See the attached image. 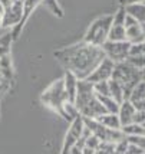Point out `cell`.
Listing matches in <instances>:
<instances>
[{
    "instance_id": "cell-3",
    "label": "cell",
    "mask_w": 145,
    "mask_h": 154,
    "mask_svg": "<svg viewBox=\"0 0 145 154\" xmlns=\"http://www.w3.org/2000/svg\"><path fill=\"white\" fill-rule=\"evenodd\" d=\"M111 79H115L121 84L122 91H124V100H128L134 87L139 81H142V75H141V69L131 65L128 60H122V62L115 63Z\"/></svg>"
},
{
    "instance_id": "cell-13",
    "label": "cell",
    "mask_w": 145,
    "mask_h": 154,
    "mask_svg": "<svg viewBox=\"0 0 145 154\" xmlns=\"http://www.w3.org/2000/svg\"><path fill=\"white\" fill-rule=\"evenodd\" d=\"M76 85H78V78L71 72L65 69V75H63V87H65L68 100L71 102H75V97H76Z\"/></svg>"
},
{
    "instance_id": "cell-5",
    "label": "cell",
    "mask_w": 145,
    "mask_h": 154,
    "mask_svg": "<svg viewBox=\"0 0 145 154\" xmlns=\"http://www.w3.org/2000/svg\"><path fill=\"white\" fill-rule=\"evenodd\" d=\"M111 25H112V14H105V16L95 19L88 27L83 40L88 43L96 45V46H102L108 40Z\"/></svg>"
},
{
    "instance_id": "cell-14",
    "label": "cell",
    "mask_w": 145,
    "mask_h": 154,
    "mask_svg": "<svg viewBox=\"0 0 145 154\" xmlns=\"http://www.w3.org/2000/svg\"><path fill=\"white\" fill-rule=\"evenodd\" d=\"M125 12L131 14L134 19H137L142 25L145 22V3H131V5H125L124 6Z\"/></svg>"
},
{
    "instance_id": "cell-7",
    "label": "cell",
    "mask_w": 145,
    "mask_h": 154,
    "mask_svg": "<svg viewBox=\"0 0 145 154\" xmlns=\"http://www.w3.org/2000/svg\"><path fill=\"white\" fill-rule=\"evenodd\" d=\"M85 128V122H83V117L80 114H78L72 121H71V127L68 128L65 135V141L62 146V153L66 154L71 151V148L75 146V143L78 141V138L80 137L82 131Z\"/></svg>"
},
{
    "instance_id": "cell-10",
    "label": "cell",
    "mask_w": 145,
    "mask_h": 154,
    "mask_svg": "<svg viewBox=\"0 0 145 154\" xmlns=\"http://www.w3.org/2000/svg\"><path fill=\"white\" fill-rule=\"evenodd\" d=\"M22 14H23V2L22 0H14L10 6L5 9L2 27H6V29L13 27L14 25H17L20 22Z\"/></svg>"
},
{
    "instance_id": "cell-12",
    "label": "cell",
    "mask_w": 145,
    "mask_h": 154,
    "mask_svg": "<svg viewBox=\"0 0 145 154\" xmlns=\"http://www.w3.org/2000/svg\"><path fill=\"white\" fill-rule=\"evenodd\" d=\"M135 111H137V109H135V107L132 105V102L129 100H124L119 104L118 117H119V121H121V127L132 122V118H134Z\"/></svg>"
},
{
    "instance_id": "cell-25",
    "label": "cell",
    "mask_w": 145,
    "mask_h": 154,
    "mask_svg": "<svg viewBox=\"0 0 145 154\" xmlns=\"http://www.w3.org/2000/svg\"><path fill=\"white\" fill-rule=\"evenodd\" d=\"M121 6H125V5H131V3H144L145 0H118Z\"/></svg>"
},
{
    "instance_id": "cell-11",
    "label": "cell",
    "mask_w": 145,
    "mask_h": 154,
    "mask_svg": "<svg viewBox=\"0 0 145 154\" xmlns=\"http://www.w3.org/2000/svg\"><path fill=\"white\" fill-rule=\"evenodd\" d=\"M22 2H23V14H22V19H20V22L17 25H14L13 29H12V32H10L13 40L19 39L20 33H22L23 27L26 25V22L29 20V17H30V14H32L33 10L42 3V0H22Z\"/></svg>"
},
{
    "instance_id": "cell-28",
    "label": "cell",
    "mask_w": 145,
    "mask_h": 154,
    "mask_svg": "<svg viewBox=\"0 0 145 154\" xmlns=\"http://www.w3.org/2000/svg\"><path fill=\"white\" fill-rule=\"evenodd\" d=\"M142 127H144V128H145V122H142Z\"/></svg>"
},
{
    "instance_id": "cell-19",
    "label": "cell",
    "mask_w": 145,
    "mask_h": 154,
    "mask_svg": "<svg viewBox=\"0 0 145 154\" xmlns=\"http://www.w3.org/2000/svg\"><path fill=\"white\" fill-rule=\"evenodd\" d=\"M99 143H101V140H99L98 137L95 134H91L88 137V140H86V144H85V147H83V150H82V153H96Z\"/></svg>"
},
{
    "instance_id": "cell-21",
    "label": "cell",
    "mask_w": 145,
    "mask_h": 154,
    "mask_svg": "<svg viewBox=\"0 0 145 154\" xmlns=\"http://www.w3.org/2000/svg\"><path fill=\"white\" fill-rule=\"evenodd\" d=\"M141 55H145V39L138 43H131L128 56H141Z\"/></svg>"
},
{
    "instance_id": "cell-23",
    "label": "cell",
    "mask_w": 145,
    "mask_h": 154,
    "mask_svg": "<svg viewBox=\"0 0 145 154\" xmlns=\"http://www.w3.org/2000/svg\"><path fill=\"white\" fill-rule=\"evenodd\" d=\"M126 140L145 150V135H126Z\"/></svg>"
},
{
    "instance_id": "cell-16",
    "label": "cell",
    "mask_w": 145,
    "mask_h": 154,
    "mask_svg": "<svg viewBox=\"0 0 145 154\" xmlns=\"http://www.w3.org/2000/svg\"><path fill=\"white\" fill-rule=\"evenodd\" d=\"M108 40H113V42L126 40L125 39V26H124V23H113L112 22L111 29H109V33H108Z\"/></svg>"
},
{
    "instance_id": "cell-31",
    "label": "cell",
    "mask_w": 145,
    "mask_h": 154,
    "mask_svg": "<svg viewBox=\"0 0 145 154\" xmlns=\"http://www.w3.org/2000/svg\"><path fill=\"white\" fill-rule=\"evenodd\" d=\"M144 32H145V30H144Z\"/></svg>"
},
{
    "instance_id": "cell-9",
    "label": "cell",
    "mask_w": 145,
    "mask_h": 154,
    "mask_svg": "<svg viewBox=\"0 0 145 154\" xmlns=\"http://www.w3.org/2000/svg\"><path fill=\"white\" fill-rule=\"evenodd\" d=\"M113 66H115V62L112 59H109L108 56H105L104 59L101 60V63L88 75V78H85V79L92 82V84L101 82V81H108L111 78V75H112Z\"/></svg>"
},
{
    "instance_id": "cell-1",
    "label": "cell",
    "mask_w": 145,
    "mask_h": 154,
    "mask_svg": "<svg viewBox=\"0 0 145 154\" xmlns=\"http://www.w3.org/2000/svg\"><path fill=\"white\" fill-rule=\"evenodd\" d=\"M56 60L62 66L71 71L78 79H85L88 75L92 72L95 68L101 63V60L106 55L101 46L88 43V42H79L72 46L63 48L53 52Z\"/></svg>"
},
{
    "instance_id": "cell-15",
    "label": "cell",
    "mask_w": 145,
    "mask_h": 154,
    "mask_svg": "<svg viewBox=\"0 0 145 154\" xmlns=\"http://www.w3.org/2000/svg\"><path fill=\"white\" fill-rule=\"evenodd\" d=\"M95 120L101 122L102 125L109 128H121V121H119L118 114H113V112H105V114H101L99 117H96Z\"/></svg>"
},
{
    "instance_id": "cell-8",
    "label": "cell",
    "mask_w": 145,
    "mask_h": 154,
    "mask_svg": "<svg viewBox=\"0 0 145 154\" xmlns=\"http://www.w3.org/2000/svg\"><path fill=\"white\" fill-rule=\"evenodd\" d=\"M124 26H125V39L131 43H138L145 39V32L142 25L137 19H134L131 14L126 13L125 20H124Z\"/></svg>"
},
{
    "instance_id": "cell-26",
    "label": "cell",
    "mask_w": 145,
    "mask_h": 154,
    "mask_svg": "<svg viewBox=\"0 0 145 154\" xmlns=\"http://www.w3.org/2000/svg\"><path fill=\"white\" fill-rule=\"evenodd\" d=\"M3 14H5V6L0 3V29H3L2 27V20H3Z\"/></svg>"
},
{
    "instance_id": "cell-30",
    "label": "cell",
    "mask_w": 145,
    "mask_h": 154,
    "mask_svg": "<svg viewBox=\"0 0 145 154\" xmlns=\"http://www.w3.org/2000/svg\"><path fill=\"white\" fill-rule=\"evenodd\" d=\"M13 2H14V0H13Z\"/></svg>"
},
{
    "instance_id": "cell-2",
    "label": "cell",
    "mask_w": 145,
    "mask_h": 154,
    "mask_svg": "<svg viewBox=\"0 0 145 154\" xmlns=\"http://www.w3.org/2000/svg\"><path fill=\"white\" fill-rule=\"evenodd\" d=\"M73 104L78 109V112L86 118H96L101 114L108 112L95 94L93 84L86 79H78L76 97H75Z\"/></svg>"
},
{
    "instance_id": "cell-24",
    "label": "cell",
    "mask_w": 145,
    "mask_h": 154,
    "mask_svg": "<svg viewBox=\"0 0 145 154\" xmlns=\"http://www.w3.org/2000/svg\"><path fill=\"white\" fill-rule=\"evenodd\" d=\"M125 153L126 154H142V153H145V150L144 148H141V147H138L137 144H134V143H129V141H128V147H126Z\"/></svg>"
},
{
    "instance_id": "cell-4",
    "label": "cell",
    "mask_w": 145,
    "mask_h": 154,
    "mask_svg": "<svg viewBox=\"0 0 145 154\" xmlns=\"http://www.w3.org/2000/svg\"><path fill=\"white\" fill-rule=\"evenodd\" d=\"M40 101L43 102V105H46L47 108H50L52 111H55L58 115H60L65 120V111H63V105H65L68 100L65 87H63V78L53 81L52 84L42 92L40 95Z\"/></svg>"
},
{
    "instance_id": "cell-29",
    "label": "cell",
    "mask_w": 145,
    "mask_h": 154,
    "mask_svg": "<svg viewBox=\"0 0 145 154\" xmlns=\"http://www.w3.org/2000/svg\"><path fill=\"white\" fill-rule=\"evenodd\" d=\"M0 100H2V98H0Z\"/></svg>"
},
{
    "instance_id": "cell-17",
    "label": "cell",
    "mask_w": 145,
    "mask_h": 154,
    "mask_svg": "<svg viewBox=\"0 0 145 154\" xmlns=\"http://www.w3.org/2000/svg\"><path fill=\"white\" fill-rule=\"evenodd\" d=\"M108 85H109V94H111V97H112L118 104H121V102L124 101V91H122L121 84L116 82L115 79H111V78H109V79H108Z\"/></svg>"
},
{
    "instance_id": "cell-22",
    "label": "cell",
    "mask_w": 145,
    "mask_h": 154,
    "mask_svg": "<svg viewBox=\"0 0 145 154\" xmlns=\"http://www.w3.org/2000/svg\"><path fill=\"white\" fill-rule=\"evenodd\" d=\"M115 146L116 143H112V141H101L96 153H115Z\"/></svg>"
},
{
    "instance_id": "cell-27",
    "label": "cell",
    "mask_w": 145,
    "mask_h": 154,
    "mask_svg": "<svg viewBox=\"0 0 145 154\" xmlns=\"http://www.w3.org/2000/svg\"><path fill=\"white\" fill-rule=\"evenodd\" d=\"M142 27H144V30H145V22H144V23H142Z\"/></svg>"
},
{
    "instance_id": "cell-6",
    "label": "cell",
    "mask_w": 145,
    "mask_h": 154,
    "mask_svg": "<svg viewBox=\"0 0 145 154\" xmlns=\"http://www.w3.org/2000/svg\"><path fill=\"white\" fill-rule=\"evenodd\" d=\"M101 48L104 49L106 56L116 63V62H122V60H125L128 58L131 42H128V40H118V42L106 40Z\"/></svg>"
},
{
    "instance_id": "cell-20",
    "label": "cell",
    "mask_w": 145,
    "mask_h": 154,
    "mask_svg": "<svg viewBox=\"0 0 145 154\" xmlns=\"http://www.w3.org/2000/svg\"><path fill=\"white\" fill-rule=\"evenodd\" d=\"M42 3H43V5L49 9V12H52L55 16L63 17V10H62V7L59 6L58 0H42Z\"/></svg>"
},
{
    "instance_id": "cell-18",
    "label": "cell",
    "mask_w": 145,
    "mask_h": 154,
    "mask_svg": "<svg viewBox=\"0 0 145 154\" xmlns=\"http://www.w3.org/2000/svg\"><path fill=\"white\" fill-rule=\"evenodd\" d=\"M122 133L125 135H145V128L139 122H129L121 127Z\"/></svg>"
},
{
    "instance_id": "cell-32",
    "label": "cell",
    "mask_w": 145,
    "mask_h": 154,
    "mask_svg": "<svg viewBox=\"0 0 145 154\" xmlns=\"http://www.w3.org/2000/svg\"><path fill=\"white\" fill-rule=\"evenodd\" d=\"M144 81H145V79H144Z\"/></svg>"
}]
</instances>
